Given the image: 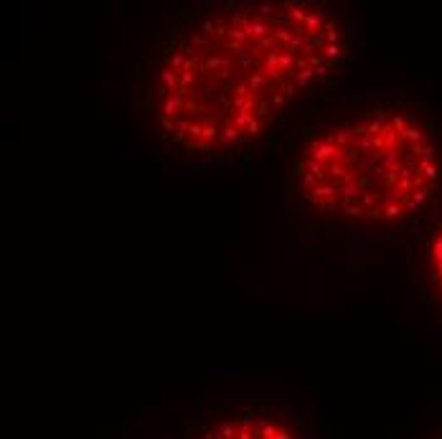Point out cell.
<instances>
[{
	"label": "cell",
	"instance_id": "6da1fadb",
	"mask_svg": "<svg viewBox=\"0 0 442 439\" xmlns=\"http://www.w3.org/2000/svg\"><path fill=\"white\" fill-rule=\"evenodd\" d=\"M353 51V28L330 3L226 0L178 10L155 43L147 81L152 140L188 165H236Z\"/></svg>",
	"mask_w": 442,
	"mask_h": 439
},
{
	"label": "cell",
	"instance_id": "7a4b0ae2",
	"mask_svg": "<svg viewBox=\"0 0 442 439\" xmlns=\"http://www.w3.org/2000/svg\"><path fill=\"white\" fill-rule=\"evenodd\" d=\"M285 193L313 226L361 236L422 229L442 201V122L407 94L341 99L297 135Z\"/></svg>",
	"mask_w": 442,
	"mask_h": 439
},
{
	"label": "cell",
	"instance_id": "3957f363",
	"mask_svg": "<svg viewBox=\"0 0 442 439\" xmlns=\"http://www.w3.org/2000/svg\"><path fill=\"white\" fill-rule=\"evenodd\" d=\"M181 439H323L310 411L287 399H226L204 411Z\"/></svg>",
	"mask_w": 442,
	"mask_h": 439
},
{
	"label": "cell",
	"instance_id": "277c9868",
	"mask_svg": "<svg viewBox=\"0 0 442 439\" xmlns=\"http://www.w3.org/2000/svg\"><path fill=\"white\" fill-rule=\"evenodd\" d=\"M414 254L417 302L425 315L442 327V201L419 229Z\"/></svg>",
	"mask_w": 442,
	"mask_h": 439
}]
</instances>
